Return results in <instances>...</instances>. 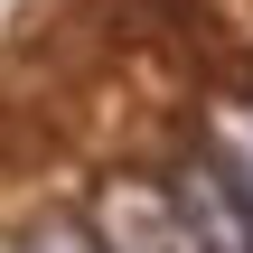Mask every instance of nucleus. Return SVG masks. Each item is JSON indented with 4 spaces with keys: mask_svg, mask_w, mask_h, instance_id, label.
<instances>
[{
    "mask_svg": "<svg viewBox=\"0 0 253 253\" xmlns=\"http://www.w3.org/2000/svg\"><path fill=\"white\" fill-rule=\"evenodd\" d=\"M19 253H103V244L84 235V216H38V225L19 235Z\"/></svg>",
    "mask_w": 253,
    "mask_h": 253,
    "instance_id": "nucleus-4",
    "label": "nucleus"
},
{
    "mask_svg": "<svg viewBox=\"0 0 253 253\" xmlns=\"http://www.w3.org/2000/svg\"><path fill=\"white\" fill-rule=\"evenodd\" d=\"M160 188L178 197L188 235H197L207 253H253V216H244V197H235V188L216 178V160H207V150H188V160H178V169H169Z\"/></svg>",
    "mask_w": 253,
    "mask_h": 253,
    "instance_id": "nucleus-2",
    "label": "nucleus"
},
{
    "mask_svg": "<svg viewBox=\"0 0 253 253\" xmlns=\"http://www.w3.org/2000/svg\"><path fill=\"white\" fill-rule=\"evenodd\" d=\"M197 150L216 160V178L244 197V216H253V103H216L197 122Z\"/></svg>",
    "mask_w": 253,
    "mask_h": 253,
    "instance_id": "nucleus-3",
    "label": "nucleus"
},
{
    "mask_svg": "<svg viewBox=\"0 0 253 253\" xmlns=\"http://www.w3.org/2000/svg\"><path fill=\"white\" fill-rule=\"evenodd\" d=\"M84 235H94L103 253H207L160 178H103L94 207H84Z\"/></svg>",
    "mask_w": 253,
    "mask_h": 253,
    "instance_id": "nucleus-1",
    "label": "nucleus"
}]
</instances>
